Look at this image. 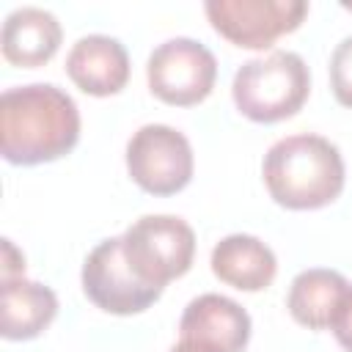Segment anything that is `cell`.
Here are the masks:
<instances>
[{
  "instance_id": "obj_9",
  "label": "cell",
  "mask_w": 352,
  "mask_h": 352,
  "mask_svg": "<svg viewBox=\"0 0 352 352\" xmlns=\"http://www.w3.org/2000/svg\"><path fill=\"white\" fill-rule=\"evenodd\" d=\"M179 341L209 352H245L250 341V316L239 302L223 294H201L190 300L182 314Z\"/></svg>"
},
{
  "instance_id": "obj_14",
  "label": "cell",
  "mask_w": 352,
  "mask_h": 352,
  "mask_svg": "<svg viewBox=\"0 0 352 352\" xmlns=\"http://www.w3.org/2000/svg\"><path fill=\"white\" fill-rule=\"evenodd\" d=\"M346 286V278L336 270H302L289 286L286 305L292 319L308 330H327Z\"/></svg>"
},
{
  "instance_id": "obj_18",
  "label": "cell",
  "mask_w": 352,
  "mask_h": 352,
  "mask_svg": "<svg viewBox=\"0 0 352 352\" xmlns=\"http://www.w3.org/2000/svg\"><path fill=\"white\" fill-rule=\"evenodd\" d=\"M168 352H209V349H201V346H195V344H187V341H176Z\"/></svg>"
},
{
  "instance_id": "obj_10",
  "label": "cell",
  "mask_w": 352,
  "mask_h": 352,
  "mask_svg": "<svg viewBox=\"0 0 352 352\" xmlns=\"http://www.w3.org/2000/svg\"><path fill=\"white\" fill-rule=\"evenodd\" d=\"M66 74L88 96H113L129 80V55L113 36H82L66 55Z\"/></svg>"
},
{
  "instance_id": "obj_12",
  "label": "cell",
  "mask_w": 352,
  "mask_h": 352,
  "mask_svg": "<svg viewBox=\"0 0 352 352\" xmlns=\"http://www.w3.org/2000/svg\"><path fill=\"white\" fill-rule=\"evenodd\" d=\"M58 314V297L50 286L22 278L0 280V336L30 341L41 336Z\"/></svg>"
},
{
  "instance_id": "obj_8",
  "label": "cell",
  "mask_w": 352,
  "mask_h": 352,
  "mask_svg": "<svg viewBox=\"0 0 352 352\" xmlns=\"http://www.w3.org/2000/svg\"><path fill=\"white\" fill-rule=\"evenodd\" d=\"M82 292L85 297L104 314L132 316L154 305L162 289L148 286L135 275V270L124 258L121 236L102 239L82 261Z\"/></svg>"
},
{
  "instance_id": "obj_15",
  "label": "cell",
  "mask_w": 352,
  "mask_h": 352,
  "mask_svg": "<svg viewBox=\"0 0 352 352\" xmlns=\"http://www.w3.org/2000/svg\"><path fill=\"white\" fill-rule=\"evenodd\" d=\"M330 88L338 104L352 110V36H346L330 58Z\"/></svg>"
},
{
  "instance_id": "obj_6",
  "label": "cell",
  "mask_w": 352,
  "mask_h": 352,
  "mask_svg": "<svg viewBox=\"0 0 352 352\" xmlns=\"http://www.w3.org/2000/svg\"><path fill=\"white\" fill-rule=\"evenodd\" d=\"M212 28L242 50H267L308 16L305 0H206Z\"/></svg>"
},
{
  "instance_id": "obj_4",
  "label": "cell",
  "mask_w": 352,
  "mask_h": 352,
  "mask_svg": "<svg viewBox=\"0 0 352 352\" xmlns=\"http://www.w3.org/2000/svg\"><path fill=\"white\" fill-rule=\"evenodd\" d=\"M121 248L140 280L165 289L192 267L195 234L176 214H143L124 231Z\"/></svg>"
},
{
  "instance_id": "obj_16",
  "label": "cell",
  "mask_w": 352,
  "mask_h": 352,
  "mask_svg": "<svg viewBox=\"0 0 352 352\" xmlns=\"http://www.w3.org/2000/svg\"><path fill=\"white\" fill-rule=\"evenodd\" d=\"M330 330L336 336V341L341 344L344 352H352V286H346L336 314H333V322H330Z\"/></svg>"
},
{
  "instance_id": "obj_5",
  "label": "cell",
  "mask_w": 352,
  "mask_h": 352,
  "mask_svg": "<svg viewBox=\"0 0 352 352\" xmlns=\"http://www.w3.org/2000/svg\"><path fill=\"white\" fill-rule=\"evenodd\" d=\"M148 91L173 107H192L204 102L217 80L214 55L195 38H168L162 41L146 63Z\"/></svg>"
},
{
  "instance_id": "obj_3",
  "label": "cell",
  "mask_w": 352,
  "mask_h": 352,
  "mask_svg": "<svg viewBox=\"0 0 352 352\" xmlns=\"http://www.w3.org/2000/svg\"><path fill=\"white\" fill-rule=\"evenodd\" d=\"M311 94V72L297 52L275 50L242 63L231 82L236 110L256 124L297 116Z\"/></svg>"
},
{
  "instance_id": "obj_1",
  "label": "cell",
  "mask_w": 352,
  "mask_h": 352,
  "mask_svg": "<svg viewBox=\"0 0 352 352\" xmlns=\"http://www.w3.org/2000/svg\"><path fill=\"white\" fill-rule=\"evenodd\" d=\"M80 140V110L52 82L16 85L0 96V154L11 165L66 157Z\"/></svg>"
},
{
  "instance_id": "obj_17",
  "label": "cell",
  "mask_w": 352,
  "mask_h": 352,
  "mask_svg": "<svg viewBox=\"0 0 352 352\" xmlns=\"http://www.w3.org/2000/svg\"><path fill=\"white\" fill-rule=\"evenodd\" d=\"M25 275V256L14 248L11 239H3V258H0V280L22 278Z\"/></svg>"
},
{
  "instance_id": "obj_2",
  "label": "cell",
  "mask_w": 352,
  "mask_h": 352,
  "mask_svg": "<svg viewBox=\"0 0 352 352\" xmlns=\"http://www.w3.org/2000/svg\"><path fill=\"white\" fill-rule=\"evenodd\" d=\"M270 198L294 212L322 209L344 190V157L322 135H289L270 146L261 162Z\"/></svg>"
},
{
  "instance_id": "obj_11",
  "label": "cell",
  "mask_w": 352,
  "mask_h": 352,
  "mask_svg": "<svg viewBox=\"0 0 352 352\" xmlns=\"http://www.w3.org/2000/svg\"><path fill=\"white\" fill-rule=\"evenodd\" d=\"M60 38L63 30L55 14L36 6H25L6 16L0 33V50L11 66L38 69L52 60V55L60 47Z\"/></svg>"
},
{
  "instance_id": "obj_7",
  "label": "cell",
  "mask_w": 352,
  "mask_h": 352,
  "mask_svg": "<svg viewBox=\"0 0 352 352\" xmlns=\"http://www.w3.org/2000/svg\"><path fill=\"white\" fill-rule=\"evenodd\" d=\"M190 140L168 124H146L126 143V170L151 195H173L192 179Z\"/></svg>"
},
{
  "instance_id": "obj_13",
  "label": "cell",
  "mask_w": 352,
  "mask_h": 352,
  "mask_svg": "<svg viewBox=\"0 0 352 352\" xmlns=\"http://www.w3.org/2000/svg\"><path fill=\"white\" fill-rule=\"evenodd\" d=\"M212 272L226 286L239 292H261L275 280L278 261L275 253L250 234H231L223 236L212 248Z\"/></svg>"
}]
</instances>
